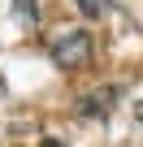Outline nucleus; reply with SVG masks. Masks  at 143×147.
<instances>
[{"instance_id": "nucleus-7", "label": "nucleus", "mask_w": 143, "mask_h": 147, "mask_svg": "<svg viewBox=\"0 0 143 147\" xmlns=\"http://www.w3.org/2000/svg\"><path fill=\"white\" fill-rule=\"evenodd\" d=\"M139 121H143V104H139Z\"/></svg>"}, {"instance_id": "nucleus-5", "label": "nucleus", "mask_w": 143, "mask_h": 147, "mask_svg": "<svg viewBox=\"0 0 143 147\" xmlns=\"http://www.w3.org/2000/svg\"><path fill=\"white\" fill-rule=\"evenodd\" d=\"M43 147H61V143H56V138H43Z\"/></svg>"}, {"instance_id": "nucleus-3", "label": "nucleus", "mask_w": 143, "mask_h": 147, "mask_svg": "<svg viewBox=\"0 0 143 147\" xmlns=\"http://www.w3.org/2000/svg\"><path fill=\"white\" fill-rule=\"evenodd\" d=\"M13 18L22 26H39V0H13Z\"/></svg>"}, {"instance_id": "nucleus-4", "label": "nucleus", "mask_w": 143, "mask_h": 147, "mask_svg": "<svg viewBox=\"0 0 143 147\" xmlns=\"http://www.w3.org/2000/svg\"><path fill=\"white\" fill-rule=\"evenodd\" d=\"M78 9H83V18H104L108 13V0H78Z\"/></svg>"}, {"instance_id": "nucleus-1", "label": "nucleus", "mask_w": 143, "mask_h": 147, "mask_svg": "<svg viewBox=\"0 0 143 147\" xmlns=\"http://www.w3.org/2000/svg\"><path fill=\"white\" fill-rule=\"evenodd\" d=\"M87 56H91V35L87 30H65V35L52 39V61L61 69H78V65H87Z\"/></svg>"}, {"instance_id": "nucleus-2", "label": "nucleus", "mask_w": 143, "mask_h": 147, "mask_svg": "<svg viewBox=\"0 0 143 147\" xmlns=\"http://www.w3.org/2000/svg\"><path fill=\"white\" fill-rule=\"evenodd\" d=\"M117 100H121V87H104V91H96V95H83L78 108H83V117H108Z\"/></svg>"}, {"instance_id": "nucleus-6", "label": "nucleus", "mask_w": 143, "mask_h": 147, "mask_svg": "<svg viewBox=\"0 0 143 147\" xmlns=\"http://www.w3.org/2000/svg\"><path fill=\"white\" fill-rule=\"evenodd\" d=\"M0 95H5V78H0Z\"/></svg>"}]
</instances>
